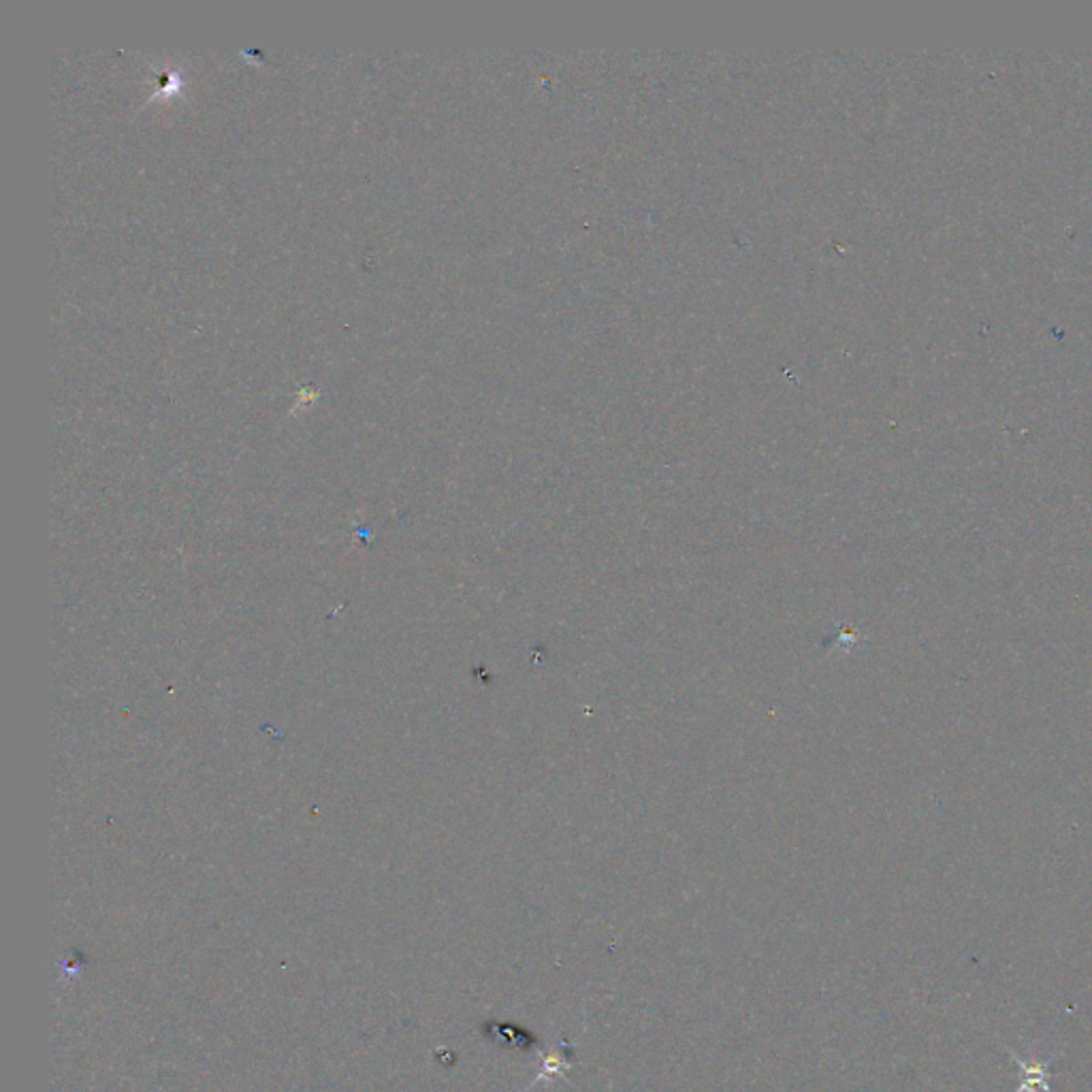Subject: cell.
I'll list each match as a JSON object with an SVG mask.
<instances>
[{
    "mask_svg": "<svg viewBox=\"0 0 1092 1092\" xmlns=\"http://www.w3.org/2000/svg\"><path fill=\"white\" fill-rule=\"evenodd\" d=\"M1016 1056V1054H1013ZM1016 1062L1022 1069V1084L1018 1088V1092H1035L1037 1088H1041L1044 1092H1050L1048 1086V1067H1050V1060L1044 1062H1035V1065H1029L1025 1058L1016 1056Z\"/></svg>",
    "mask_w": 1092,
    "mask_h": 1092,
    "instance_id": "obj_1",
    "label": "cell"
}]
</instances>
